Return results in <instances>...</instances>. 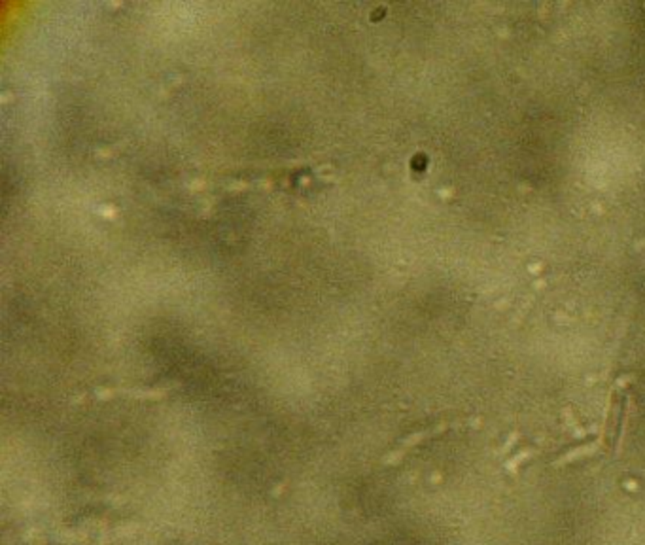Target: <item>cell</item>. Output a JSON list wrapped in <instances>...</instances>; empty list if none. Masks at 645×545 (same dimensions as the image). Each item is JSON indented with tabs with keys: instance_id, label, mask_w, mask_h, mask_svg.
I'll return each mask as SVG.
<instances>
[{
	"instance_id": "1",
	"label": "cell",
	"mask_w": 645,
	"mask_h": 545,
	"mask_svg": "<svg viewBox=\"0 0 645 545\" xmlns=\"http://www.w3.org/2000/svg\"><path fill=\"white\" fill-rule=\"evenodd\" d=\"M602 445H603V439L600 437L598 441H592V443H587V445H581V447L570 449L568 453L561 454V456L553 462V466L562 468V466H566V464H572V462H575V461H581V458H587V456H594V454H598L600 451H602Z\"/></svg>"
},
{
	"instance_id": "3",
	"label": "cell",
	"mask_w": 645,
	"mask_h": 545,
	"mask_svg": "<svg viewBox=\"0 0 645 545\" xmlns=\"http://www.w3.org/2000/svg\"><path fill=\"white\" fill-rule=\"evenodd\" d=\"M632 409V398L627 396V401H625V411H622V418H621V434H619V439H617V449L615 453L621 454L622 451V443H625V436H627V428H628V413Z\"/></svg>"
},
{
	"instance_id": "2",
	"label": "cell",
	"mask_w": 645,
	"mask_h": 545,
	"mask_svg": "<svg viewBox=\"0 0 645 545\" xmlns=\"http://www.w3.org/2000/svg\"><path fill=\"white\" fill-rule=\"evenodd\" d=\"M537 453H539V451H537L536 447L522 449L520 453H517L515 456H511V458H509V461L506 462V470H507V472L515 473L520 466H522V464H525L526 461H530L532 456H536Z\"/></svg>"
},
{
	"instance_id": "4",
	"label": "cell",
	"mask_w": 645,
	"mask_h": 545,
	"mask_svg": "<svg viewBox=\"0 0 645 545\" xmlns=\"http://www.w3.org/2000/svg\"><path fill=\"white\" fill-rule=\"evenodd\" d=\"M519 437H520L519 430H513L511 434H509V437H507V441L503 443V445H501V447L498 449V451H496V454H498V456H500V454H506V453H509V449H511L513 445H515V443H517V439H519Z\"/></svg>"
}]
</instances>
